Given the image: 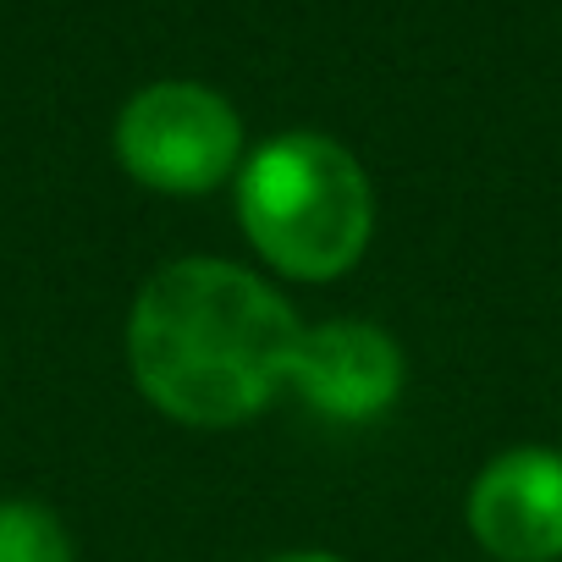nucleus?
<instances>
[{"mask_svg": "<svg viewBox=\"0 0 562 562\" xmlns=\"http://www.w3.org/2000/svg\"><path fill=\"white\" fill-rule=\"evenodd\" d=\"M0 562H72V535L61 513L29 496L0 502Z\"/></svg>", "mask_w": 562, "mask_h": 562, "instance_id": "6", "label": "nucleus"}, {"mask_svg": "<svg viewBox=\"0 0 562 562\" xmlns=\"http://www.w3.org/2000/svg\"><path fill=\"white\" fill-rule=\"evenodd\" d=\"M237 221L281 276L337 281L375 237V188L337 138L276 133L237 171Z\"/></svg>", "mask_w": 562, "mask_h": 562, "instance_id": "2", "label": "nucleus"}, {"mask_svg": "<svg viewBox=\"0 0 562 562\" xmlns=\"http://www.w3.org/2000/svg\"><path fill=\"white\" fill-rule=\"evenodd\" d=\"M116 160L155 193H210L243 171V122L210 83L166 78L138 89L116 116Z\"/></svg>", "mask_w": 562, "mask_h": 562, "instance_id": "3", "label": "nucleus"}, {"mask_svg": "<svg viewBox=\"0 0 562 562\" xmlns=\"http://www.w3.org/2000/svg\"><path fill=\"white\" fill-rule=\"evenodd\" d=\"M270 562H337V557H326V551H293V557H270Z\"/></svg>", "mask_w": 562, "mask_h": 562, "instance_id": "7", "label": "nucleus"}, {"mask_svg": "<svg viewBox=\"0 0 562 562\" xmlns=\"http://www.w3.org/2000/svg\"><path fill=\"white\" fill-rule=\"evenodd\" d=\"M469 529L496 562L562 557V452L513 447L491 458L469 491Z\"/></svg>", "mask_w": 562, "mask_h": 562, "instance_id": "4", "label": "nucleus"}, {"mask_svg": "<svg viewBox=\"0 0 562 562\" xmlns=\"http://www.w3.org/2000/svg\"><path fill=\"white\" fill-rule=\"evenodd\" d=\"M310 408L342 425H364L386 414L403 392V353L370 321H326L304 326L293 353V381Z\"/></svg>", "mask_w": 562, "mask_h": 562, "instance_id": "5", "label": "nucleus"}, {"mask_svg": "<svg viewBox=\"0 0 562 562\" xmlns=\"http://www.w3.org/2000/svg\"><path fill=\"white\" fill-rule=\"evenodd\" d=\"M304 321L270 281L226 259H177L127 315V370L177 425L226 430L293 381Z\"/></svg>", "mask_w": 562, "mask_h": 562, "instance_id": "1", "label": "nucleus"}]
</instances>
